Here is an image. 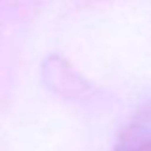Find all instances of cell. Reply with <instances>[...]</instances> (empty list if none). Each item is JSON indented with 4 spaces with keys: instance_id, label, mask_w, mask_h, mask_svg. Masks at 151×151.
<instances>
[{
    "instance_id": "1",
    "label": "cell",
    "mask_w": 151,
    "mask_h": 151,
    "mask_svg": "<svg viewBox=\"0 0 151 151\" xmlns=\"http://www.w3.org/2000/svg\"><path fill=\"white\" fill-rule=\"evenodd\" d=\"M113 151H151V100L132 113Z\"/></svg>"
}]
</instances>
